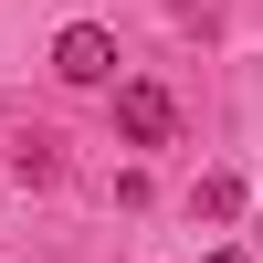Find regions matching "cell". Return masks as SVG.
Here are the masks:
<instances>
[{"label": "cell", "mask_w": 263, "mask_h": 263, "mask_svg": "<svg viewBox=\"0 0 263 263\" xmlns=\"http://www.w3.org/2000/svg\"><path fill=\"white\" fill-rule=\"evenodd\" d=\"M105 95H116V137L126 147H168V137H179V95H168V84L126 74V84H105Z\"/></svg>", "instance_id": "obj_1"}, {"label": "cell", "mask_w": 263, "mask_h": 263, "mask_svg": "<svg viewBox=\"0 0 263 263\" xmlns=\"http://www.w3.org/2000/svg\"><path fill=\"white\" fill-rule=\"evenodd\" d=\"M53 74H63V84H84V95H95V84H116V32H105V21L53 32Z\"/></svg>", "instance_id": "obj_2"}, {"label": "cell", "mask_w": 263, "mask_h": 263, "mask_svg": "<svg viewBox=\"0 0 263 263\" xmlns=\"http://www.w3.org/2000/svg\"><path fill=\"white\" fill-rule=\"evenodd\" d=\"M190 211H200V221H242V179H232V168H211V179L190 190Z\"/></svg>", "instance_id": "obj_3"}, {"label": "cell", "mask_w": 263, "mask_h": 263, "mask_svg": "<svg viewBox=\"0 0 263 263\" xmlns=\"http://www.w3.org/2000/svg\"><path fill=\"white\" fill-rule=\"evenodd\" d=\"M11 168H21V190H53V179H63V147H53V137H21Z\"/></svg>", "instance_id": "obj_4"}, {"label": "cell", "mask_w": 263, "mask_h": 263, "mask_svg": "<svg viewBox=\"0 0 263 263\" xmlns=\"http://www.w3.org/2000/svg\"><path fill=\"white\" fill-rule=\"evenodd\" d=\"M211 263H253V253H211Z\"/></svg>", "instance_id": "obj_5"}]
</instances>
